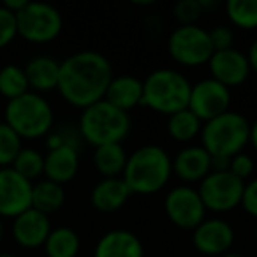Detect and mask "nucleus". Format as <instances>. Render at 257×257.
<instances>
[{"label":"nucleus","mask_w":257,"mask_h":257,"mask_svg":"<svg viewBox=\"0 0 257 257\" xmlns=\"http://www.w3.org/2000/svg\"><path fill=\"white\" fill-rule=\"evenodd\" d=\"M79 248H81V239L78 232L71 227L51 229L44 243L46 257H76L79 253Z\"/></svg>","instance_id":"obj_24"},{"label":"nucleus","mask_w":257,"mask_h":257,"mask_svg":"<svg viewBox=\"0 0 257 257\" xmlns=\"http://www.w3.org/2000/svg\"><path fill=\"white\" fill-rule=\"evenodd\" d=\"M27 2H29V0H6V2L2 6H4L6 9H9V11L15 13V15H16V13H20L23 8H25Z\"/></svg>","instance_id":"obj_37"},{"label":"nucleus","mask_w":257,"mask_h":257,"mask_svg":"<svg viewBox=\"0 0 257 257\" xmlns=\"http://www.w3.org/2000/svg\"><path fill=\"white\" fill-rule=\"evenodd\" d=\"M173 173L185 183L203 182L211 173V157L203 147H187L173 159Z\"/></svg>","instance_id":"obj_16"},{"label":"nucleus","mask_w":257,"mask_h":257,"mask_svg":"<svg viewBox=\"0 0 257 257\" xmlns=\"http://www.w3.org/2000/svg\"><path fill=\"white\" fill-rule=\"evenodd\" d=\"M131 128L133 121L128 113L118 109L104 99L85 107L78 123L81 140L95 148L114 143L121 145V141L131 133Z\"/></svg>","instance_id":"obj_3"},{"label":"nucleus","mask_w":257,"mask_h":257,"mask_svg":"<svg viewBox=\"0 0 257 257\" xmlns=\"http://www.w3.org/2000/svg\"><path fill=\"white\" fill-rule=\"evenodd\" d=\"M173 175V159L157 145H145L128 155L121 175L128 190L140 196L157 194Z\"/></svg>","instance_id":"obj_2"},{"label":"nucleus","mask_w":257,"mask_h":257,"mask_svg":"<svg viewBox=\"0 0 257 257\" xmlns=\"http://www.w3.org/2000/svg\"><path fill=\"white\" fill-rule=\"evenodd\" d=\"M246 58H248L250 64V71L257 74V39H253V43L250 44L248 53H246Z\"/></svg>","instance_id":"obj_36"},{"label":"nucleus","mask_w":257,"mask_h":257,"mask_svg":"<svg viewBox=\"0 0 257 257\" xmlns=\"http://www.w3.org/2000/svg\"><path fill=\"white\" fill-rule=\"evenodd\" d=\"M210 36V43L213 46V51H225L234 48V32H232L231 27L227 25H218L208 32Z\"/></svg>","instance_id":"obj_33"},{"label":"nucleus","mask_w":257,"mask_h":257,"mask_svg":"<svg viewBox=\"0 0 257 257\" xmlns=\"http://www.w3.org/2000/svg\"><path fill=\"white\" fill-rule=\"evenodd\" d=\"M255 241H257V225H255Z\"/></svg>","instance_id":"obj_42"},{"label":"nucleus","mask_w":257,"mask_h":257,"mask_svg":"<svg viewBox=\"0 0 257 257\" xmlns=\"http://www.w3.org/2000/svg\"><path fill=\"white\" fill-rule=\"evenodd\" d=\"M133 192L128 190L123 178H102L90 194L92 206L100 213H114L118 211Z\"/></svg>","instance_id":"obj_20"},{"label":"nucleus","mask_w":257,"mask_h":257,"mask_svg":"<svg viewBox=\"0 0 257 257\" xmlns=\"http://www.w3.org/2000/svg\"><path fill=\"white\" fill-rule=\"evenodd\" d=\"M18 36L34 44H46L55 41L62 32L64 20L57 8L44 2H27L20 13H16Z\"/></svg>","instance_id":"obj_7"},{"label":"nucleus","mask_w":257,"mask_h":257,"mask_svg":"<svg viewBox=\"0 0 257 257\" xmlns=\"http://www.w3.org/2000/svg\"><path fill=\"white\" fill-rule=\"evenodd\" d=\"M27 92H29V81H27L25 69L15 64L4 65L0 69V95L13 100Z\"/></svg>","instance_id":"obj_26"},{"label":"nucleus","mask_w":257,"mask_h":257,"mask_svg":"<svg viewBox=\"0 0 257 257\" xmlns=\"http://www.w3.org/2000/svg\"><path fill=\"white\" fill-rule=\"evenodd\" d=\"M127 159V152L120 143L97 147L93 152V166L102 178H121Z\"/></svg>","instance_id":"obj_22"},{"label":"nucleus","mask_w":257,"mask_h":257,"mask_svg":"<svg viewBox=\"0 0 257 257\" xmlns=\"http://www.w3.org/2000/svg\"><path fill=\"white\" fill-rule=\"evenodd\" d=\"M190 81L175 69H157L143 79V106L166 116L189 107Z\"/></svg>","instance_id":"obj_5"},{"label":"nucleus","mask_w":257,"mask_h":257,"mask_svg":"<svg viewBox=\"0 0 257 257\" xmlns=\"http://www.w3.org/2000/svg\"><path fill=\"white\" fill-rule=\"evenodd\" d=\"M225 15L231 25L243 30L257 29V0H227Z\"/></svg>","instance_id":"obj_27"},{"label":"nucleus","mask_w":257,"mask_h":257,"mask_svg":"<svg viewBox=\"0 0 257 257\" xmlns=\"http://www.w3.org/2000/svg\"><path fill=\"white\" fill-rule=\"evenodd\" d=\"M113 67L99 51H78L60 64L57 90L67 104L79 109L99 102L106 95Z\"/></svg>","instance_id":"obj_1"},{"label":"nucleus","mask_w":257,"mask_h":257,"mask_svg":"<svg viewBox=\"0 0 257 257\" xmlns=\"http://www.w3.org/2000/svg\"><path fill=\"white\" fill-rule=\"evenodd\" d=\"M51 232L50 217L41 211L29 208L13 218V238L23 248H39L44 246Z\"/></svg>","instance_id":"obj_15"},{"label":"nucleus","mask_w":257,"mask_h":257,"mask_svg":"<svg viewBox=\"0 0 257 257\" xmlns=\"http://www.w3.org/2000/svg\"><path fill=\"white\" fill-rule=\"evenodd\" d=\"M229 107H231V90L215 79H201L190 88L189 109L203 123L227 113Z\"/></svg>","instance_id":"obj_11"},{"label":"nucleus","mask_w":257,"mask_h":257,"mask_svg":"<svg viewBox=\"0 0 257 257\" xmlns=\"http://www.w3.org/2000/svg\"><path fill=\"white\" fill-rule=\"evenodd\" d=\"M53 109L41 93L27 92L18 99L8 100L4 121L22 140H39L53 128Z\"/></svg>","instance_id":"obj_6"},{"label":"nucleus","mask_w":257,"mask_h":257,"mask_svg":"<svg viewBox=\"0 0 257 257\" xmlns=\"http://www.w3.org/2000/svg\"><path fill=\"white\" fill-rule=\"evenodd\" d=\"M168 53L178 65L199 67L210 62L215 51L208 30L201 29L199 25H178L168 37Z\"/></svg>","instance_id":"obj_8"},{"label":"nucleus","mask_w":257,"mask_h":257,"mask_svg":"<svg viewBox=\"0 0 257 257\" xmlns=\"http://www.w3.org/2000/svg\"><path fill=\"white\" fill-rule=\"evenodd\" d=\"M79 169V148L60 147L44 155V176L58 185L69 183Z\"/></svg>","instance_id":"obj_18"},{"label":"nucleus","mask_w":257,"mask_h":257,"mask_svg":"<svg viewBox=\"0 0 257 257\" xmlns=\"http://www.w3.org/2000/svg\"><path fill=\"white\" fill-rule=\"evenodd\" d=\"M0 257H16V255H13V253H0Z\"/></svg>","instance_id":"obj_41"},{"label":"nucleus","mask_w":257,"mask_h":257,"mask_svg":"<svg viewBox=\"0 0 257 257\" xmlns=\"http://www.w3.org/2000/svg\"><path fill=\"white\" fill-rule=\"evenodd\" d=\"M65 203L64 185H58L50 180H41L32 187V208L41 213L48 215L57 213Z\"/></svg>","instance_id":"obj_23"},{"label":"nucleus","mask_w":257,"mask_h":257,"mask_svg":"<svg viewBox=\"0 0 257 257\" xmlns=\"http://www.w3.org/2000/svg\"><path fill=\"white\" fill-rule=\"evenodd\" d=\"M104 100L114 107L128 113L138 106H143V81L134 76H116L109 81Z\"/></svg>","instance_id":"obj_19"},{"label":"nucleus","mask_w":257,"mask_h":257,"mask_svg":"<svg viewBox=\"0 0 257 257\" xmlns=\"http://www.w3.org/2000/svg\"><path fill=\"white\" fill-rule=\"evenodd\" d=\"M164 211L169 222L183 231H194L206 218V208L197 189L178 185L168 192L164 199Z\"/></svg>","instance_id":"obj_10"},{"label":"nucleus","mask_w":257,"mask_h":257,"mask_svg":"<svg viewBox=\"0 0 257 257\" xmlns=\"http://www.w3.org/2000/svg\"><path fill=\"white\" fill-rule=\"evenodd\" d=\"M201 128H203V121L189 107L168 116V134L171 140L178 143H189L196 140L197 136H201Z\"/></svg>","instance_id":"obj_25"},{"label":"nucleus","mask_w":257,"mask_h":257,"mask_svg":"<svg viewBox=\"0 0 257 257\" xmlns=\"http://www.w3.org/2000/svg\"><path fill=\"white\" fill-rule=\"evenodd\" d=\"M239 206L245 210L246 215L257 218V178L245 183V189H243V196H241V204H239Z\"/></svg>","instance_id":"obj_35"},{"label":"nucleus","mask_w":257,"mask_h":257,"mask_svg":"<svg viewBox=\"0 0 257 257\" xmlns=\"http://www.w3.org/2000/svg\"><path fill=\"white\" fill-rule=\"evenodd\" d=\"M208 69L211 74L210 78L229 90L243 85L252 72L246 55L236 48L225 51H215L208 62Z\"/></svg>","instance_id":"obj_14"},{"label":"nucleus","mask_w":257,"mask_h":257,"mask_svg":"<svg viewBox=\"0 0 257 257\" xmlns=\"http://www.w3.org/2000/svg\"><path fill=\"white\" fill-rule=\"evenodd\" d=\"M229 173L234 175L238 180H241V182H245L253 173V159L250 157V155H246L245 152L234 155V157L229 161Z\"/></svg>","instance_id":"obj_34"},{"label":"nucleus","mask_w":257,"mask_h":257,"mask_svg":"<svg viewBox=\"0 0 257 257\" xmlns=\"http://www.w3.org/2000/svg\"><path fill=\"white\" fill-rule=\"evenodd\" d=\"M79 133H74L72 128L64 127L60 131H55V133L48 134V150H55V148H60V147H76L79 148Z\"/></svg>","instance_id":"obj_32"},{"label":"nucleus","mask_w":257,"mask_h":257,"mask_svg":"<svg viewBox=\"0 0 257 257\" xmlns=\"http://www.w3.org/2000/svg\"><path fill=\"white\" fill-rule=\"evenodd\" d=\"M248 145H252V148L257 152V118L253 123H250V140Z\"/></svg>","instance_id":"obj_38"},{"label":"nucleus","mask_w":257,"mask_h":257,"mask_svg":"<svg viewBox=\"0 0 257 257\" xmlns=\"http://www.w3.org/2000/svg\"><path fill=\"white\" fill-rule=\"evenodd\" d=\"M22 148V138L6 121H0V169L11 168Z\"/></svg>","instance_id":"obj_29"},{"label":"nucleus","mask_w":257,"mask_h":257,"mask_svg":"<svg viewBox=\"0 0 257 257\" xmlns=\"http://www.w3.org/2000/svg\"><path fill=\"white\" fill-rule=\"evenodd\" d=\"M222 257H243L241 253H238V252H227V253H224Z\"/></svg>","instance_id":"obj_39"},{"label":"nucleus","mask_w":257,"mask_h":257,"mask_svg":"<svg viewBox=\"0 0 257 257\" xmlns=\"http://www.w3.org/2000/svg\"><path fill=\"white\" fill-rule=\"evenodd\" d=\"M32 182L13 168L0 169V217L16 218L32 208Z\"/></svg>","instance_id":"obj_12"},{"label":"nucleus","mask_w":257,"mask_h":257,"mask_svg":"<svg viewBox=\"0 0 257 257\" xmlns=\"http://www.w3.org/2000/svg\"><path fill=\"white\" fill-rule=\"evenodd\" d=\"M2 236H4V224H2V217H0V241H2Z\"/></svg>","instance_id":"obj_40"},{"label":"nucleus","mask_w":257,"mask_h":257,"mask_svg":"<svg viewBox=\"0 0 257 257\" xmlns=\"http://www.w3.org/2000/svg\"><path fill=\"white\" fill-rule=\"evenodd\" d=\"M245 182L238 180L229 171H211L199 183V197L206 211L227 213L241 204Z\"/></svg>","instance_id":"obj_9"},{"label":"nucleus","mask_w":257,"mask_h":257,"mask_svg":"<svg viewBox=\"0 0 257 257\" xmlns=\"http://www.w3.org/2000/svg\"><path fill=\"white\" fill-rule=\"evenodd\" d=\"M250 140V121L238 111H231L203 123L201 147L215 159L231 161L241 154Z\"/></svg>","instance_id":"obj_4"},{"label":"nucleus","mask_w":257,"mask_h":257,"mask_svg":"<svg viewBox=\"0 0 257 257\" xmlns=\"http://www.w3.org/2000/svg\"><path fill=\"white\" fill-rule=\"evenodd\" d=\"M11 168L29 182H34L44 175V155L36 148H22Z\"/></svg>","instance_id":"obj_28"},{"label":"nucleus","mask_w":257,"mask_h":257,"mask_svg":"<svg viewBox=\"0 0 257 257\" xmlns=\"http://www.w3.org/2000/svg\"><path fill=\"white\" fill-rule=\"evenodd\" d=\"M201 15H203V8L199 0H180L173 8V16L180 23V27L196 25Z\"/></svg>","instance_id":"obj_30"},{"label":"nucleus","mask_w":257,"mask_h":257,"mask_svg":"<svg viewBox=\"0 0 257 257\" xmlns=\"http://www.w3.org/2000/svg\"><path fill=\"white\" fill-rule=\"evenodd\" d=\"M93 257H145V246L134 232L114 229L100 236Z\"/></svg>","instance_id":"obj_17"},{"label":"nucleus","mask_w":257,"mask_h":257,"mask_svg":"<svg viewBox=\"0 0 257 257\" xmlns=\"http://www.w3.org/2000/svg\"><path fill=\"white\" fill-rule=\"evenodd\" d=\"M18 36V23L16 15L0 6V50L13 43Z\"/></svg>","instance_id":"obj_31"},{"label":"nucleus","mask_w":257,"mask_h":257,"mask_svg":"<svg viewBox=\"0 0 257 257\" xmlns=\"http://www.w3.org/2000/svg\"><path fill=\"white\" fill-rule=\"evenodd\" d=\"M25 76L29 81V88L36 93L57 90L60 78V62L51 57H36L27 64Z\"/></svg>","instance_id":"obj_21"},{"label":"nucleus","mask_w":257,"mask_h":257,"mask_svg":"<svg viewBox=\"0 0 257 257\" xmlns=\"http://www.w3.org/2000/svg\"><path fill=\"white\" fill-rule=\"evenodd\" d=\"M234 243V229L224 218H204L192 231V245L199 253L208 257L224 255L231 252Z\"/></svg>","instance_id":"obj_13"}]
</instances>
